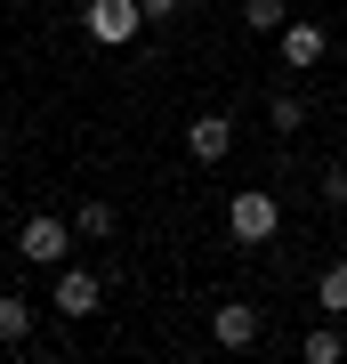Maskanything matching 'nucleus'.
<instances>
[{
    "label": "nucleus",
    "instance_id": "nucleus-5",
    "mask_svg": "<svg viewBox=\"0 0 347 364\" xmlns=\"http://www.w3.org/2000/svg\"><path fill=\"white\" fill-rule=\"evenodd\" d=\"M186 154H194V162H226V154H234V122H226V114H194V122H186Z\"/></svg>",
    "mask_w": 347,
    "mask_h": 364
},
{
    "label": "nucleus",
    "instance_id": "nucleus-2",
    "mask_svg": "<svg viewBox=\"0 0 347 364\" xmlns=\"http://www.w3.org/2000/svg\"><path fill=\"white\" fill-rule=\"evenodd\" d=\"M226 235L234 243H275V235H283V203H275L267 186H243V195L226 203Z\"/></svg>",
    "mask_w": 347,
    "mask_h": 364
},
{
    "label": "nucleus",
    "instance_id": "nucleus-6",
    "mask_svg": "<svg viewBox=\"0 0 347 364\" xmlns=\"http://www.w3.org/2000/svg\"><path fill=\"white\" fill-rule=\"evenodd\" d=\"M57 308L65 316H97L105 308V284H97L89 267H57Z\"/></svg>",
    "mask_w": 347,
    "mask_h": 364
},
{
    "label": "nucleus",
    "instance_id": "nucleus-10",
    "mask_svg": "<svg viewBox=\"0 0 347 364\" xmlns=\"http://www.w3.org/2000/svg\"><path fill=\"white\" fill-rule=\"evenodd\" d=\"M315 308L323 316H347V259H331V267L315 275Z\"/></svg>",
    "mask_w": 347,
    "mask_h": 364
},
{
    "label": "nucleus",
    "instance_id": "nucleus-1",
    "mask_svg": "<svg viewBox=\"0 0 347 364\" xmlns=\"http://www.w3.org/2000/svg\"><path fill=\"white\" fill-rule=\"evenodd\" d=\"M81 25H89L97 49H129L145 33V0H81Z\"/></svg>",
    "mask_w": 347,
    "mask_h": 364
},
{
    "label": "nucleus",
    "instance_id": "nucleus-14",
    "mask_svg": "<svg viewBox=\"0 0 347 364\" xmlns=\"http://www.w3.org/2000/svg\"><path fill=\"white\" fill-rule=\"evenodd\" d=\"M323 203H331V210H347V162H331V170H323Z\"/></svg>",
    "mask_w": 347,
    "mask_h": 364
},
{
    "label": "nucleus",
    "instance_id": "nucleus-3",
    "mask_svg": "<svg viewBox=\"0 0 347 364\" xmlns=\"http://www.w3.org/2000/svg\"><path fill=\"white\" fill-rule=\"evenodd\" d=\"M73 243H81V235L65 227V219H49V210H40V219H25V227H16V251H25L33 267H65V251H73Z\"/></svg>",
    "mask_w": 347,
    "mask_h": 364
},
{
    "label": "nucleus",
    "instance_id": "nucleus-11",
    "mask_svg": "<svg viewBox=\"0 0 347 364\" xmlns=\"http://www.w3.org/2000/svg\"><path fill=\"white\" fill-rule=\"evenodd\" d=\"M73 235H81V243H105V235H114V203H97V195H89V203L73 210Z\"/></svg>",
    "mask_w": 347,
    "mask_h": 364
},
{
    "label": "nucleus",
    "instance_id": "nucleus-7",
    "mask_svg": "<svg viewBox=\"0 0 347 364\" xmlns=\"http://www.w3.org/2000/svg\"><path fill=\"white\" fill-rule=\"evenodd\" d=\"M283 65H291V73L323 65V25H307V16H291V25H283Z\"/></svg>",
    "mask_w": 347,
    "mask_h": 364
},
{
    "label": "nucleus",
    "instance_id": "nucleus-13",
    "mask_svg": "<svg viewBox=\"0 0 347 364\" xmlns=\"http://www.w3.org/2000/svg\"><path fill=\"white\" fill-rule=\"evenodd\" d=\"M267 122H275V130H299V122H307V97H291V90H275V105H267Z\"/></svg>",
    "mask_w": 347,
    "mask_h": 364
},
{
    "label": "nucleus",
    "instance_id": "nucleus-15",
    "mask_svg": "<svg viewBox=\"0 0 347 364\" xmlns=\"http://www.w3.org/2000/svg\"><path fill=\"white\" fill-rule=\"evenodd\" d=\"M178 9H186V0H145V25H170Z\"/></svg>",
    "mask_w": 347,
    "mask_h": 364
},
{
    "label": "nucleus",
    "instance_id": "nucleus-8",
    "mask_svg": "<svg viewBox=\"0 0 347 364\" xmlns=\"http://www.w3.org/2000/svg\"><path fill=\"white\" fill-rule=\"evenodd\" d=\"M25 340H33V299L0 291V348H25Z\"/></svg>",
    "mask_w": 347,
    "mask_h": 364
},
{
    "label": "nucleus",
    "instance_id": "nucleus-4",
    "mask_svg": "<svg viewBox=\"0 0 347 364\" xmlns=\"http://www.w3.org/2000/svg\"><path fill=\"white\" fill-rule=\"evenodd\" d=\"M210 340H219L226 356L258 348V308H250V299H226V308H210Z\"/></svg>",
    "mask_w": 347,
    "mask_h": 364
},
{
    "label": "nucleus",
    "instance_id": "nucleus-12",
    "mask_svg": "<svg viewBox=\"0 0 347 364\" xmlns=\"http://www.w3.org/2000/svg\"><path fill=\"white\" fill-rule=\"evenodd\" d=\"M243 25L250 33H283L291 16H283V0H243Z\"/></svg>",
    "mask_w": 347,
    "mask_h": 364
},
{
    "label": "nucleus",
    "instance_id": "nucleus-9",
    "mask_svg": "<svg viewBox=\"0 0 347 364\" xmlns=\"http://www.w3.org/2000/svg\"><path fill=\"white\" fill-rule=\"evenodd\" d=\"M299 356H307V364H339V356H347V332H339V316H331V324H315L307 340H299Z\"/></svg>",
    "mask_w": 347,
    "mask_h": 364
}]
</instances>
